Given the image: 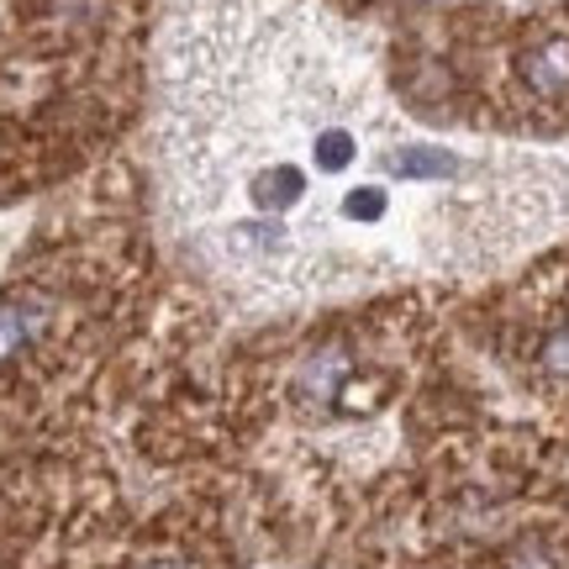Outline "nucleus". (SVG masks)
<instances>
[{
	"label": "nucleus",
	"mask_w": 569,
	"mask_h": 569,
	"mask_svg": "<svg viewBox=\"0 0 569 569\" xmlns=\"http://www.w3.org/2000/svg\"><path fill=\"white\" fill-rule=\"evenodd\" d=\"M159 90L169 232L248 301L490 280L569 238V142L427 127L306 0H190Z\"/></svg>",
	"instance_id": "obj_1"
},
{
	"label": "nucleus",
	"mask_w": 569,
	"mask_h": 569,
	"mask_svg": "<svg viewBox=\"0 0 569 569\" xmlns=\"http://www.w3.org/2000/svg\"><path fill=\"white\" fill-rule=\"evenodd\" d=\"M48 322H53V311H48L42 296H32V290H6V296H0V369H11L17 359H27V353L38 348V338L48 332Z\"/></svg>",
	"instance_id": "obj_2"
},
{
	"label": "nucleus",
	"mask_w": 569,
	"mask_h": 569,
	"mask_svg": "<svg viewBox=\"0 0 569 569\" xmlns=\"http://www.w3.org/2000/svg\"><path fill=\"white\" fill-rule=\"evenodd\" d=\"M348 375H353V359H348V348L327 343L317 348L301 369H296V396H301L306 407H332L338 396H343Z\"/></svg>",
	"instance_id": "obj_3"
},
{
	"label": "nucleus",
	"mask_w": 569,
	"mask_h": 569,
	"mask_svg": "<svg viewBox=\"0 0 569 569\" xmlns=\"http://www.w3.org/2000/svg\"><path fill=\"white\" fill-rule=\"evenodd\" d=\"M522 80L538 90V96H559L569 90V42L565 38H543L522 53Z\"/></svg>",
	"instance_id": "obj_4"
},
{
	"label": "nucleus",
	"mask_w": 569,
	"mask_h": 569,
	"mask_svg": "<svg viewBox=\"0 0 569 569\" xmlns=\"http://www.w3.org/2000/svg\"><path fill=\"white\" fill-rule=\"evenodd\" d=\"M538 369H543L549 380H559V386H569V322L553 327L549 338H543V348H538Z\"/></svg>",
	"instance_id": "obj_5"
}]
</instances>
